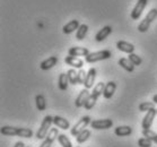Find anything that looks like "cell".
<instances>
[{"instance_id":"cell-4","label":"cell","mask_w":157,"mask_h":147,"mask_svg":"<svg viewBox=\"0 0 157 147\" xmlns=\"http://www.w3.org/2000/svg\"><path fill=\"white\" fill-rule=\"evenodd\" d=\"M111 57H112V53H111L110 50H101V51H96V52L89 53L88 56L85 58V60H86V62H88V64H94V62H97V61L110 59Z\"/></svg>"},{"instance_id":"cell-23","label":"cell","mask_w":157,"mask_h":147,"mask_svg":"<svg viewBox=\"0 0 157 147\" xmlns=\"http://www.w3.org/2000/svg\"><path fill=\"white\" fill-rule=\"evenodd\" d=\"M87 31H88V26L86 24H82L79 26V29H77V32H76V39L78 41H82L85 39L86 34H87Z\"/></svg>"},{"instance_id":"cell-28","label":"cell","mask_w":157,"mask_h":147,"mask_svg":"<svg viewBox=\"0 0 157 147\" xmlns=\"http://www.w3.org/2000/svg\"><path fill=\"white\" fill-rule=\"evenodd\" d=\"M143 135H144V137H146V138L151 140L153 143L157 144V133L153 131L151 129H144Z\"/></svg>"},{"instance_id":"cell-16","label":"cell","mask_w":157,"mask_h":147,"mask_svg":"<svg viewBox=\"0 0 157 147\" xmlns=\"http://www.w3.org/2000/svg\"><path fill=\"white\" fill-rule=\"evenodd\" d=\"M79 26H80L79 21H77V19H72V21L67 23V24L62 27V31H63L64 34H70V33L75 32L76 29H78Z\"/></svg>"},{"instance_id":"cell-17","label":"cell","mask_w":157,"mask_h":147,"mask_svg":"<svg viewBox=\"0 0 157 147\" xmlns=\"http://www.w3.org/2000/svg\"><path fill=\"white\" fill-rule=\"evenodd\" d=\"M53 125L57 127V128H60L62 130H67L69 129V127H70V123H69L68 120H66L64 118L62 117H53Z\"/></svg>"},{"instance_id":"cell-35","label":"cell","mask_w":157,"mask_h":147,"mask_svg":"<svg viewBox=\"0 0 157 147\" xmlns=\"http://www.w3.org/2000/svg\"><path fill=\"white\" fill-rule=\"evenodd\" d=\"M14 147H25V145H24V143H23V141H17V143L15 144Z\"/></svg>"},{"instance_id":"cell-24","label":"cell","mask_w":157,"mask_h":147,"mask_svg":"<svg viewBox=\"0 0 157 147\" xmlns=\"http://www.w3.org/2000/svg\"><path fill=\"white\" fill-rule=\"evenodd\" d=\"M105 85H106V84H104L103 82H100V83H98V84H96V85L94 86V88H93V92H92V95L98 99V96H100V95H102V94H103L104 88H105Z\"/></svg>"},{"instance_id":"cell-22","label":"cell","mask_w":157,"mask_h":147,"mask_svg":"<svg viewBox=\"0 0 157 147\" xmlns=\"http://www.w3.org/2000/svg\"><path fill=\"white\" fill-rule=\"evenodd\" d=\"M35 103H36V108L39 111H44L47 109V101H45V97L39 94L35 96Z\"/></svg>"},{"instance_id":"cell-21","label":"cell","mask_w":157,"mask_h":147,"mask_svg":"<svg viewBox=\"0 0 157 147\" xmlns=\"http://www.w3.org/2000/svg\"><path fill=\"white\" fill-rule=\"evenodd\" d=\"M118 64H119V66H121L122 68L129 72H132L135 70V65L129 60L128 58H121V59L118 61Z\"/></svg>"},{"instance_id":"cell-12","label":"cell","mask_w":157,"mask_h":147,"mask_svg":"<svg viewBox=\"0 0 157 147\" xmlns=\"http://www.w3.org/2000/svg\"><path fill=\"white\" fill-rule=\"evenodd\" d=\"M95 78H96V69H95V68H90L88 72H87V77H86L85 84H84L85 88L89 90V88L94 87Z\"/></svg>"},{"instance_id":"cell-32","label":"cell","mask_w":157,"mask_h":147,"mask_svg":"<svg viewBox=\"0 0 157 147\" xmlns=\"http://www.w3.org/2000/svg\"><path fill=\"white\" fill-rule=\"evenodd\" d=\"M151 145H153V141L150 139H148V138H146V137L140 138L138 140V146L139 147H151Z\"/></svg>"},{"instance_id":"cell-14","label":"cell","mask_w":157,"mask_h":147,"mask_svg":"<svg viewBox=\"0 0 157 147\" xmlns=\"http://www.w3.org/2000/svg\"><path fill=\"white\" fill-rule=\"evenodd\" d=\"M57 64H58V57L52 56V57H49L48 59L43 60L41 62V65H40V68L42 69V70H49L52 67H54Z\"/></svg>"},{"instance_id":"cell-27","label":"cell","mask_w":157,"mask_h":147,"mask_svg":"<svg viewBox=\"0 0 157 147\" xmlns=\"http://www.w3.org/2000/svg\"><path fill=\"white\" fill-rule=\"evenodd\" d=\"M58 141H59V144L61 145V147H72L71 141H70L68 137L66 136V135H63V133H60V135L58 136Z\"/></svg>"},{"instance_id":"cell-2","label":"cell","mask_w":157,"mask_h":147,"mask_svg":"<svg viewBox=\"0 0 157 147\" xmlns=\"http://www.w3.org/2000/svg\"><path fill=\"white\" fill-rule=\"evenodd\" d=\"M53 123V117L51 115H47L45 118L43 119L42 123H41V127L40 129L37 130L36 133V138L37 139H45L48 136V133L51 129V126Z\"/></svg>"},{"instance_id":"cell-6","label":"cell","mask_w":157,"mask_h":147,"mask_svg":"<svg viewBox=\"0 0 157 147\" xmlns=\"http://www.w3.org/2000/svg\"><path fill=\"white\" fill-rule=\"evenodd\" d=\"M113 126V121L111 119H101V120H92L90 127L96 130H105L110 129Z\"/></svg>"},{"instance_id":"cell-34","label":"cell","mask_w":157,"mask_h":147,"mask_svg":"<svg viewBox=\"0 0 157 147\" xmlns=\"http://www.w3.org/2000/svg\"><path fill=\"white\" fill-rule=\"evenodd\" d=\"M54 140H52V139H50V138H45V139L43 140L42 141V144L40 145V147H51L52 146V143H53Z\"/></svg>"},{"instance_id":"cell-20","label":"cell","mask_w":157,"mask_h":147,"mask_svg":"<svg viewBox=\"0 0 157 147\" xmlns=\"http://www.w3.org/2000/svg\"><path fill=\"white\" fill-rule=\"evenodd\" d=\"M69 78H68V75L67 74H60L59 76V79H58V86L60 88L61 91H67L68 90V85H69Z\"/></svg>"},{"instance_id":"cell-31","label":"cell","mask_w":157,"mask_h":147,"mask_svg":"<svg viewBox=\"0 0 157 147\" xmlns=\"http://www.w3.org/2000/svg\"><path fill=\"white\" fill-rule=\"evenodd\" d=\"M128 59L130 61H131L132 64L135 66H140L141 65V62H143V60H141V58L139 57V56H137V54L135 53H131V54H129L128 56Z\"/></svg>"},{"instance_id":"cell-13","label":"cell","mask_w":157,"mask_h":147,"mask_svg":"<svg viewBox=\"0 0 157 147\" xmlns=\"http://www.w3.org/2000/svg\"><path fill=\"white\" fill-rule=\"evenodd\" d=\"M64 62L76 69H82V66H84V61L82 59H79L77 57H71V56H68V57L64 58Z\"/></svg>"},{"instance_id":"cell-19","label":"cell","mask_w":157,"mask_h":147,"mask_svg":"<svg viewBox=\"0 0 157 147\" xmlns=\"http://www.w3.org/2000/svg\"><path fill=\"white\" fill-rule=\"evenodd\" d=\"M114 133L118 137H127L132 133V128L129 126H119L114 130Z\"/></svg>"},{"instance_id":"cell-18","label":"cell","mask_w":157,"mask_h":147,"mask_svg":"<svg viewBox=\"0 0 157 147\" xmlns=\"http://www.w3.org/2000/svg\"><path fill=\"white\" fill-rule=\"evenodd\" d=\"M111 33H112V27H111V26H104L103 29H100V31L96 33L95 40H96L97 42H102V41H104L107 36L110 35Z\"/></svg>"},{"instance_id":"cell-30","label":"cell","mask_w":157,"mask_h":147,"mask_svg":"<svg viewBox=\"0 0 157 147\" xmlns=\"http://www.w3.org/2000/svg\"><path fill=\"white\" fill-rule=\"evenodd\" d=\"M96 101H97V97L93 96V95L90 94V96L88 97V100H87V102L85 103L84 108H85L86 110H90V109H93L94 105L96 104Z\"/></svg>"},{"instance_id":"cell-33","label":"cell","mask_w":157,"mask_h":147,"mask_svg":"<svg viewBox=\"0 0 157 147\" xmlns=\"http://www.w3.org/2000/svg\"><path fill=\"white\" fill-rule=\"evenodd\" d=\"M86 77H87V72L85 70H82V69H79L78 72V84H82L84 85L85 84V80H86Z\"/></svg>"},{"instance_id":"cell-8","label":"cell","mask_w":157,"mask_h":147,"mask_svg":"<svg viewBox=\"0 0 157 147\" xmlns=\"http://www.w3.org/2000/svg\"><path fill=\"white\" fill-rule=\"evenodd\" d=\"M157 114V110L156 109H151L150 111H148L146 113V115L144 117L143 119V122H141V127H143V129H150V127L153 125V121L155 117Z\"/></svg>"},{"instance_id":"cell-26","label":"cell","mask_w":157,"mask_h":147,"mask_svg":"<svg viewBox=\"0 0 157 147\" xmlns=\"http://www.w3.org/2000/svg\"><path fill=\"white\" fill-rule=\"evenodd\" d=\"M89 137H90V131H89L88 129H85V130H82V133L76 137V140H77V143L78 144H82V143H85Z\"/></svg>"},{"instance_id":"cell-5","label":"cell","mask_w":157,"mask_h":147,"mask_svg":"<svg viewBox=\"0 0 157 147\" xmlns=\"http://www.w3.org/2000/svg\"><path fill=\"white\" fill-rule=\"evenodd\" d=\"M90 122H92V120H90V118H89L88 115H85V117H82L80 120H79L77 123H76L74 127H72V129L70 130V133H71V136L74 137H77L79 135V133H82V130L86 129V127L88 125H90Z\"/></svg>"},{"instance_id":"cell-25","label":"cell","mask_w":157,"mask_h":147,"mask_svg":"<svg viewBox=\"0 0 157 147\" xmlns=\"http://www.w3.org/2000/svg\"><path fill=\"white\" fill-rule=\"evenodd\" d=\"M67 75H68L69 82L72 85H78V72H76L75 69H69L67 72Z\"/></svg>"},{"instance_id":"cell-10","label":"cell","mask_w":157,"mask_h":147,"mask_svg":"<svg viewBox=\"0 0 157 147\" xmlns=\"http://www.w3.org/2000/svg\"><path fill=\"white\" fill-rule=\"evenodd\" d=\"M90 53L87 48H82V47H72L69 49L68 56L71 57H87Z\"/></svg>"},{"instance_id":"cell-7","label":"cell","mask_w":157,"mask_h":147,"mask_svg":"<svg viewBox=\"0 0 157 147\" xmlns=\"http://www.w3.org/2000/svg\"><path fill=\"white\" fill-rule=\"evenodd\" d=\"M147 4H148V0H138L136 6H135V8L132 9L131 14H130L131 19H133V21L138 19V18L141 16V14H143L144 9L146 8Z\"/></svg>"},{"instance_id":"cell-36","label":"cell","mask_w":157,"mask_h":147,"mask_svg":"<svg viewBox=\"0 0 157 147\" xmlns=\"http://www.w3.org/2000/svg\"><path fill=\"white\" fill-rule=\"evenodd\" d=\"M153 102H154L155 104H157V94L153 96Z\"/></svg>"},{"instance_id":"cell-9","label":"cell","mask_w":157,"mask_h":147,"mask_svg":"<svg viewBox=\"0 0 157 147\" xmlns=\"http://www.w3.org/2000/svg\"><path fill=\"white\" fill-rule=\"evenodd\" d=\"M90 94L92 93H89V91L87 88H84V90L80 91V93L78 94V96L76 97L75 101L76 108H82L86 102H87V100H88V97L90 96Z\"/></svg>"},{"instance_id":"cell-3","label":"cell","mask_w":157,"mask_h":147,"mask_svg":"<svg viewBox=\"0 0 157 147\" xmlns=\"http://www.w3.org/2000/svg\"><path fill=\"white\" fill-rule=\"evenodd\" d=\"M156 18H157V8H153L150 11H148V14L146 15V17L140 22V24L138 25V31H139L140 33L147 32L148 29L150 27V24H151L153 21H155Z\"/></svg>"},{"instance_id":"cell-29","label":"cell","mask_w":157,"mask_h":147,"mask_svg":"<svg viewBox=\"0 0 157 147\" xmlns=\"http://www.w3.org/2000/svg\"><path fill=\"white\" fill-rule=\"evenodd\" d=\"M151 109H155V103L154 102H143V103L139 104L140 112H148Z\"/></svg>"},{"instance_id":"cell-1","label":"cell","mask_w":157,"mask_h":147,"mask_svg":"<svg viewBox=\"0 0 157 147\" xmlns=\"http://www.w3.org/2000/svg\"><path fill=\"white\" fill-rule=\"evenodd\" d=\"M0 133H1V135H4V136H18V137H23V138H31L33 136L32 129L16 128V127H10V126H4V127H1Z\"/></svg>"},{"instance_id":"cell-15","label":"cell","mask_w":157,"mask_h":147,"mask_svg":"<svg viewBox=\"0 0 157 147\" xmlns=\"http://www.w3.org/2000/svg\"><path fill=\"white\" fill-rule=\"evenodd\" d=\"M115 90H117V84H115L114 82L106 83L105 88H104V92H103V96L109 100V99H111V97L114 95Z\"/></svg>"},{"instance_id":"cell-11","label":"cell","mask_w":157,"mask_h":147,"mask_svg":"<svg viewBox=\"0 0 157 147\" xmlns=\"http://www.w3.org/2000/svg\"><path fill=\"white\" fill-rule=\"evenodd\" d=\"M117 48H118V50L122 51V52H124V53H129V54L133 53V51L136 49L133 44L129 43L127 41H118V42H117Z\"/></svg>"}]
</instances>
